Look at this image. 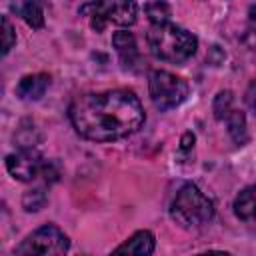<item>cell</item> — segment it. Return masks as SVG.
<instances>
[{
	"label": "cell",
	"instance_id": "1",
	"mask_svg": "<svg viewBox=\"0 0 256 256\" xmlns=\"http://www.w3.org/2000/svg\"><path fill=\"white\" fill-rule=\"evenodd\" d=\"M74 130L94 142H112L134 134L144 124V110L130 90L86 92L68 106Z\"/></svg>",
	"mask_w": 256,
	"mask_h": 256
},
{
	"label": "cell",
	"instance_id": "2",
	"mask_svg": "<svg viewBox=\"0 0 256 256\" xmlns=\"http://www.w3.org/2000/svg\"><path fill=\"white\" fill-rule=\"evenodd\" d=\"M146 42L152 56L170 64L186 62L188 58L194 56L198 48V38L192 32L170 22L152 24L146 34Z\"/></svg>",
	"mask_w": 256,
	"mask_h": 256
},
{
	"label": "cell",
	"instance_id": "3",
	"mask_svg": "<svg viewBox=\"0 0 256 256\" xmlns=\"http://www.w3.org/2000/svg\"><path fill=\"white\" fill-rule=\"evenodd\" d=\"M170 216L178 226L198 230L214 218V204L196 184H184L170 204Z\"/></svg>",
	"mask_w": 256,
	"mask_h": 256
},
{
	"label": "cell",
	"instance_id": "4",
	"mask_svg": "<svg viewBox=\"0 0 256 256\" xmlns=\"http://www.w3.org/2000/svg\"><path fill=\"white\" fill-rule=\"evenodd\" d=\"M82 14H88L90 24L96 32H102L106 24L132 26L138 16V6L134 0H94L80 8Z\"/></svg>",
	"mask_w": 256,
	"mask_h": 256
},
{
	"label": "cell",
	"instance_id": "5",
	"mask_svg": "<svg viewBox=\"0 0 256 256\" xmlns=\"http://www.w3.org/2000/svg\"><path fill=\"white\" fill-rule=\"evenodd\" d=\"M148 90L152 104L160 110H172L180 106L188 98V84L180 76L166 72V70H154L148 78Z\"/></svg>",
	"mask_w": 256,
	"mask_h": 256
},
{
	"label": "cell",
	"instance_id": "6",
	"mask_svg": "<svg viewBox=\"0 0 256 256\" xmlns=\"http://www.w3.org/2000/svg\"><path fill=\"white\" fill-rule=\"evenodd\" d=\"M70 248V240L68 236L54 224H44L40 228H36L32 234H28L16 248L14 254L18 256H30V254H38V256H52V254H64Z\"/></svg>",
	"mask_w": 256,
	"mask_h": 256
},
{
	"label": "cell",
	"instance_id": "7",
	"mask_svg": "<svg viewBox=\"0 0 256 256\" xmlns=\"http://www.w3.org/2000/svg\"><path fill=\"white\" fill-rule=\"evenodd\" d=\"M46 164L48 160H44L42 154L34 150V146H20L18 152L6 156L8 174L20 182H32L38 176H42L46 170Z\"/></svg>",
	"mask_w": 256,
	"mask_h": 256
},
{
	"label": "cell",
	"instance_id": "8",
	"mask_svg": "<svg viewBox=\"0 0 256 256\" xmlns=\"http://www.w3.org/2000/svg\"><path fill=\"white\" fill-rule=\"evenodd\" d=\"M112 46L116 48V54L124 68L134 70L140 64V52H138V44H136V38L132 32H128V30L114 32Z\"/></svg>",
	"mask_w": 256,
	"mask_h": 256
},
{
	"label": "cell",
	"instance_id": "9",
	"mask_svg": "<svg viewBox=\"0 0 256 256\" xmlns=\"http://www.w3.org/2000/svg\"><path fill=\"white\" fill-rule=\"evenodd\" d=\"M50 86L48 74H28L16 84V96L22 100H40Z\"/></svg>",
	"mask_w": 256,
	"mask_h": 256
},
{
	"label": "cell",
	"instance_id": "10",
	"mask_svg": "<svg viewBox=\"0 0 256 256\" xmlns=\"http://www.w3.org/2000/svg\"><path fill=\"white\" fill-rule=\"evenodd\" d=\"M10 10L20 16L30 28H42L44 26V6L42 0H12Z\"/></svg>",
	"mask_w": 256,
	"mask_h": 256
},
{
	"label": "cell",
	"instance_id": "11",
	"mask_svg": "<svg viewBox=\"0 0 256 256\" xmlns=\"http://www.w3.org/2000/svg\"><path fill=\"white\" fill-rule=\"evenodd\" d=\"M154 252V234L150 230H138L134 232L124 244H120L114 254H136V256H146Z\"/></svg>",
	"mask_w": 256,
	"mask_h": 256
},
{
	"label": "cell",
	"instance_id": "12",
	"mask_svg": "<svg viewBox=\"0 0 256 256\" xmlns=\"http://www.w3.org/2000/svg\"><path fill=\"white\" fill-rule=\"evenodd\" d=\"M234 214L242 222L256 224V184L244 188L234 198Z\"/></svg>",
	"mask_w": 256,
	"mask_h": 256
},
{
	"label": "cell",
	"instance_id": "13",
	"mask_svg": "<svg viewBox=\"0 0 256 256\" xmlns=\"http://www.w3.org/2000/svg\"><path fill=\"white\" fill-rule=\"evenodd\" d=\"M220 122H226V126H228V134H230V138L238 144V146H242L246 140H248V130H246V116H244V112L242 110H238V108H232Z\"/></svg>",
	"mask_w": 256,
	"mask_h": 256
},
{
	"label": "cell",
	"instance_id": "14",
	"mask_svg": "<svg viewBox=\"0 0 256 256\" xmlns=\"http://www.w3.org/2000/svg\"><path fill=\"white\" fill-rule=\"evenodd\" d=\"M146 16L152 24H164V22H170V16H172V8L166 0H150L146 6Z\"/></svg>",
	"mask_w": 256,
	"mask_h": 256
},
{
	"label": "cell",
	"instance_id": "15",
	"mask_svg": "<svg viewBox=\"0 0 256 256\" xmlns=\"http://www.w3.org/2000/svg\"><path fill=\"white\" fill-rule=\"evenodd\" d=\"M46 202H48V196H46V190L42 186L32 188V190L24 192V196H22V206L26 212H38L44 208Z\"/></svg>",
	"mask_w": 256,
	"mask_h": 256
},
{
	"label": "cell",
	"instance_id": "16",
	"mask_svg": "<svg viewBox=\"0 0 256 256\" xmlns=\"http://www.w3.org/2000/svg\"><path fill=\"white\" fill-rule=\"evenodd\" d=\"M232 108H234V94H232L230 90L218 92L216 98H214V104H212V110H214L216 120H222Z\"/></svg>",
	"mask_w": 256,
	"mask_h": 256
},
{
	"label": "cell",
	"instance_id": "17",
	"mask_svg": "<svg viewBox=\"0 0 256 256\" xmlns=\"http://www.w3.org/2000/svg\"><path fill=\"white\" fill-rule=\"evenodd\" d=\"M242 42L246 48L256 52V4L250 6V10H248V22L242 32Z\"/></svg>",
	"mask_w": 256,
	"mask_h": 256
},
{
	"label": "cell",
	"instance_id": "18",
	"mask_svg": "<svg viewBox=\"0 0 256 256\" xmlns=\"http://www.w3.org/2000/svg\"><path fill=\"white\" fill-rule=\"evenodd\" d=\"M16 44V32H14V26L10 22L8 16H2V54L6 56L12 46Z\"/></svg>",
	"mask_w": 256,
	"mask_h": 256
},
{
	"label": "cell",
	"instance_id": "19",
	"mask_svg": "<svg viewBox=\"0 0 256 256\" xmlns=\"http://www.w3.org/2000/svg\"><path fill=\"white\" fill-rule=\"evenodd\" d=\"M244 102H246V106H248L250 110H254V112H256V78L248 84L246 94H244Z\"/></svg>",
	"mask_w": 256,
	"mask_h": 256
},
{
	"label": "cell",
	"instance_id": "20",
	"mask_svg": "<svg viewBox=\"0 0 256 256\" xmlns=\"http://www.w3.org/2000/svg\"><path fill=\"white\" fill-rule=\"evenodd\" d=\"M194 146V134L192 132H186L180 140V150H190Z\"/></svg>",
	"mask_w": 256,
	"mask_h": 256
}]
</instances>
